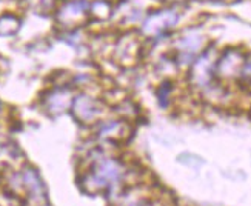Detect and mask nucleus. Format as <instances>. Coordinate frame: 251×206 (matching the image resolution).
<instances>
[{
  "mask_svg": "<svg viewBox=\"0 0 251 206\" xmlns=\"http://www.w3.org/2000/svg\"><path fill=\"white\" fill-rule=\"evenodd\" d=\"M90 17V3L86 0H68L57 11L59 22L67 28H75L83 25Z\"/></svg>",
  "mask_w": 251,
  "mask_h": 206,
  "instance_id": "f257e3e1",
  "label": "nucleus"
},
{
  "mask_svg": "<svg viewBox=\"0 0 251 206\" xmlns=\"http://www.w3.org/2000/svg\"><path fill=\"white\" fill-rule=\"evenodd\" d=\"M177 22V14H173V11H156L150 14L145 22L142 23V31L145 34H159V32L167 31Z\"/></svg>",
  "mask_w": 251,
  "mask_h": 206,
  "instance_id": "f03ea898",
  "label": "nucleus"
},
{
  "mask_svg": "<svg viewBox=\"0 0 251 206\" xmlns=\"http://www.w3.org/2000/svg\"><path fill=\"white\" fill-rule=\"evenodd\" d=\"M73 111L80 115V120L94 123V122H97V118L102 115L103 110L100 108V102H97L86 95H79L77 99L74 100Z\"/></svg>",
  "mask_w": 251,
  "mask_h": 206,
  "instance_id": "7ed1b4c3",
  "label": "nucleus"
},
{
  "mask_svg": "<svg viewBox=\"0 0 251 206\" xmlns=\"http://www.w3.org/2000/svg\"><path fill=\"white\" fill-rule=\"evenodd\" d=\"M113 13L111 0H94L90 3V16L96 20H106Z\"/></svg>",
  "mask_w": 251,
  "mask_h": 206,
  "instance_id": "20e7f679",
  "label": "nucleus"
},
{
  "mask_svg": "<svg viewBox=\"0 0 251 206\" xmlns=\"http://www.w3.org/2000/svg\"><path fill=\"white\" fill-rule=\"evenodd\" d=\"M167 2H173V0H167Z\"/></svg>",
  "mask_w": 251,
  "mask_h": 206,
  "instance_id": "39448f33",
  "label": "nucleus"
},
{
  "mask_svg": "<svg viewBox=\"0 0 251 206\" xmlns=\"http://www.w3.org/2000/svg\"><path fill=\"white\" fill-rule=\"evenodd\" d=\"M250 117H251V111H250Z\"/></svg>",
  "mask_w": 251,
  "mask_h": 206,
  "instance_id": "423d86ee",
  "label": "nucleus"
}]
</instances>
